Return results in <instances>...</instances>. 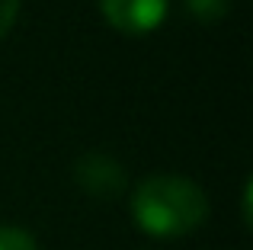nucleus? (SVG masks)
<instances>
[{"mask_svg": "<svg viewBox=\"0 0 253 250\" xmlns=\"http://www.w3.org/2000/svg\"><path fill=\"white\" fill-rule=\"evenodd\" d=\"M0 250H39V244L26 228L0 225Z\"/></svg>", "mask_w": 253, "mask_h": 250, "instance_id": "nucleus-5", "label": "nucleus"}, {"mask_svg": "<svg viewBox=\"0 0 253 250\" xmlns=\"http://www.w3.org/2000/svg\"><path fill=\"white\" fill-rule=\"evenodd\" d=\"M189 16H196L199 23H215V19L228 16L231 0H186Z\"/></svg>", "mask_w": 253, "mask_h": 250, "instance_id": "nucleus-4", "label": "nucleus"}, {"mask_svg": "<svg viewBox=\"0 0 253 250\" xmlns=\"http://www.w3.org/2000/svg\"><path fill=\"white\" fill-rule=\"evenodd\" d=\"M19 3H23V0H0V39L13 29V23H16V16H19Z\"/></svg>", "mask_w": 253, "mask_h": 250, "instance_id": "nucleus-6", "label": "nucleus"}, {"mask_svg": "<svg viewBox=\"0 0 253 250\" xmlns=\"http://www.w3.org/2000/svg\"><path fill=\"white\" fill-rule=\"evenodd\" d=\"M131 218L151 238H183L205 225L209 196L179 173H154L131 193Z\"/></svg>", "mask_w": 253, "mask_h": 250, "instance_id": "nucleus-1", "label": "nucleus"}, {"mask_svg": "<svg viewBox=\"0 0 253 250\" xmlns=\"http://www.w3.org/2000/svg\"><path fill=\"white\" fill-rule=\"evenodd\" d=\"M74 180L84 193L99 196V199H112L125 189V170L112 154L86 151L74 161Z\"/></svg>", "mask_w": 253, "mask_h": 250, "instance_id": "nucleus-3", "label": "nucleus"}, {"mask_svg": "<svg viewBox=\"0 0 253 250\" xmlns=\"http://www.w3.org/2000/svg\"><path fill=\"white\" fill-rule=\"evenodd\" d=\"M106 23L125 36H148L167 19L170 0H99Z\"/></svg>", "mask_w": 253, "mask_h": 250, "instance_id": "nucleus-2", "label": "nucleus"}]
</instances>
